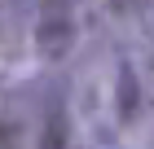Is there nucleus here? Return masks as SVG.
<instances>
[{
    "instance_id": "nucleus-1",
    "label": "nucleus",
    "mask_w": 154,
    "mask_h": 149,
    "mask_svg": "<svg viewBox=\"0 0 154 149\" xmlns=\"http://www.w3.org/2000/svg\"><path fill=\"white\" fill-rule=\"evenodd\" d=\"M35 48L44 61H62L75 48V0H40L35 9Z\"/></svg>"
},
{
    "instance_id": "nucleus-5",
    "label": "nucleus",
    "mask_w": 154,
    "mask_h": 149,
    "mask_svg": "<svg viewBox=\"0 0 154 149\" xmlns=\"http://www.w3.org/2000/svg\"><path fill=\"white\" fill-rule=\"evenodd\" d=\"M106 4H110L115 13H128V9H132V0H106Z\"/></svg>"
},
{
    "instance_id": "nucleus-3",
    "label": "nucleus",
    "mask_w": 154,
    "mask_h": 149,
    "mask_svg": "<svg viewBox=\"0 0 154 149\" xmlns=\"http://www.w3.org/2000/svg\"><path fill=\"white\" fill-rule=\"evenodd\" d=\"M35 149H71V114H66V101H48L44 123H40V145Z\"/></svg>"
},
{
    "instance_id": "nucleus-4",
    "label": "nucleus",
    "mask_w": 154,
    "mask_h": 149,
    "mask_svg": "<svg viewBox=\"0 0 154 149\" xmlns=\"http://www.w3.org/2000/svg\"><path fill=\"white\" fill-rule=\"evenodd\" d=\"M0 149H18V136H13L9 123H0Z\"/></svg>"
},
{
    "instance_id": "nucleus-2",
    "label": "nucleus",
    "mask_w": 154,
    "mask_h": 149,
    "mask_svg": "<svg viewBox=\"0 0 154 149\" xmlns=\"http://www.w3.org/2000/svg\"><path fill=\"white\" fill-rule=\"evenodd\" d=\"M115 114L119 123H137V114H141V79H137V66L128 57L115 70Z\"/></svg>"
}]
</instances>
